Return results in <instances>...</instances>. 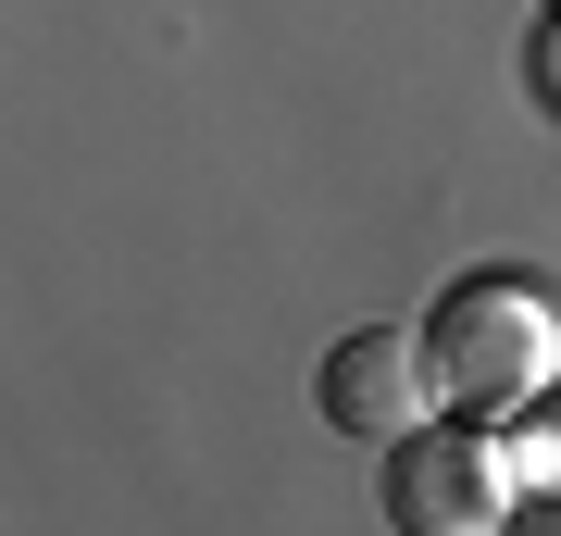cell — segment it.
Segmentation results:
<instances>
[{"label":"cell","instance_id":"obj_1","mask_svg":"<svg viewBox=\"0 0 561 536\" xmlns=\"http://www.w3.org/2000/svg\"><path fill=\"white\" fill-rule=\"evenodd\" d=\"M424 350H437L449 412L512 424L524 399L561 387V299L537 275H512V262H474V275H449L437 299H424Z\"/></svg>","mask_w":561,"mask_h":536},{"label":"cell","instance_id":"obj_2","mask_svg":"<svg viewBox=\"0 0 561 536\" xmlns=\"http://www.w3.org/2000/svg\"><path fill=\"white\" fill-rule=\"evenodd\" d=\"M524 512V461L486 412H437L387 449V524L400 536H512Z\"/></svg>","mask_w":561,"mask_h":536},{"label":"cell","instance_id":"obj_4","mask_svg":"<svg viewBox=\"0 0 561 536\" xmlns=\"http://www.w3.org/2000/svg\"><path fill=\"white\" fill-rule=\"evenodd\" d=\"M512 461H524V499H561V387L512 412Z\"/></svg>","mask_w":561,"mask_h":536},{"label":"cell","instance_id":"obj_6","mask_svg":"<svg viewBox=\"0 0 561 536\" xmlns=\"http://www.w3.org/2000/svg\"><path fill=\"white\" fill-rule=\"evenodd\" d=\"M537 13H561V0H537Z\"/></svg>","mask_w":561,"mask_h":536},{"label":"cell","instance_id":"obj_5","mask_svg":"<svg viewBox=\"0 0 561 536\" xmlns=\"http://www.w3.org/2000/svg\"><path fill=\"white\" fill-rule=\"evenodd\" d=\"M524 88H537V113H561V13L524 25Z\"/></svg>","mask_w":561,"mask_h":536},{"label":"cell","instance_id":"obj_3","mask_svg":"<svg viewBox=\"0 0 561 536\" xmlns=\"http://www.w3.org/2000/svg\"><path fill=\"white\" fill-rule=\"evenodd\" d=\"M312 412L337 424V437H362V449H400L412 424H437L449 387H437L424 324H350V338H324V362H312Z\"/></svg>","mask_w":561,"mask_h":536}]
</instances>
